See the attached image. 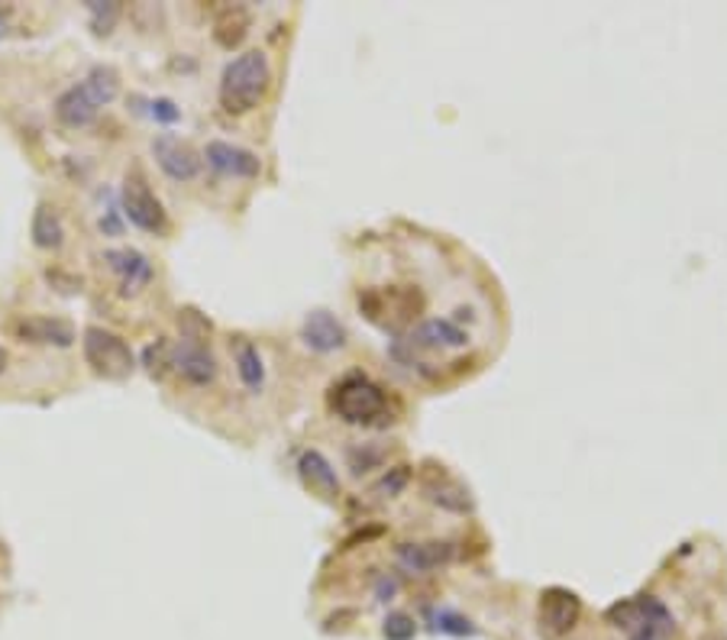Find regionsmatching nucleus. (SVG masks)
<instances>
[{"instance_id":"1","label":"nucleus","mask_w":727,"mask_h":640,"mask_svg":"<svg viewBox=\"0 0 727 640\" xmlns=\"http://www.w3.org/2000/svg\"><path fill=\"white\" fill-rule=\"evenodd\" d=\"M268 85H272V62L262 49H249L242 55H234L221 75V108L230 117L249 114L252 108H259Z\"/></svg>"},{"instance_id":"2","label":"nucleus","mask_w":727,"mask_h":640,"mask_svg":"<svg viewBox=\"0 0 727 640\" xmlns=\"http://www.w3.org/2000/svg\"><path fill=\"white\" fill-rule=\"evenodd\" d=\"M117 95H121V75L111 65H95L82 85H72L68 91L59 95L55 117L62 127H91L98 121L101 108H108Z\"/></svg>"},{"instance_id":"3","label":"nucleus","mask_w":727,"mask_h":640,"mask_svg":"<svg viewBox=\"0 0 727 640\" xmlns=\"http://www.w3.org/2000/svg\"><path fill=\"white\" fill-rule=\"evenodd\" d=\"M330 407L340 421L356 424V427H368L378 424L388 411V398L378 385L365 376H347L340 385H334L330 394Z\"/></svg>"},{"instance_id":"4","label":"nucleus","mask_w":727,"mask_h":640,"mask_svg":"<svg viewBox=\"0 0 727 640\" xmlns=\"http://www.w3.org/2000/svg\"><path fill=\"white\" fill-rule=\"evenodd\" d=\"M82 347H85V360L95 369V376H101L108 382L129 379L136 360H133V350H129V343L123 340L121 334L104 330V327H88Z\"/></svg>"},{"instance_id":"5","label":"nucleus","mask_w":727,"mask_h":640,"mask_svg":"<svg viewBox=\"0 0 727 640\" xmlns=\"http://www.w3.org/2000/svg\"><path fill=\"white\" fill-rule=\"evenodd\" d=\"M360 308L372 324L398 334L404 324L417 321V314L424 308V298H421L417 288H388V294L385 291H365V294H360Z\"/></svg>"},{"instance_id":"6","label":"nucleus","mask_w":727,"mask_h":640,"mask_svg":"<svg viewBox=\"0 0 727 640\" xmlns=\"http://www.w3.org/2000/svg\"><path fill=\"white\" fill-rule=\"evenodd\" d=\"M121 204H123V217L133 224V227H139V230H146V234H165V227H168V217H165V208H162V201L155 198V191L149 188V181H146V175L133 165L129 172H126V178H123V188H121Z\"/></svg>"},{"instance_id":"7","label":"nucleus","mask_w":727,"mask_h":640,"mask_svg":"<svg viewBox=\"0 0 727 640\" xmlns=\"http://www.w3.org/2000/svg\"><path fill=\"white\" fill-rule=\"evenodd\" d=\"M582 618V599L563 586H550L540 592V602H537V625H540V635L550 640L566 638Z\"/></svg>"},{"instance_id":"8","label":"nucleus","mask_w":727,"mask_h":640,"mask_svg":"<svg viewBox=\"0 0 727 640\" xmlns=\"http://www.w3.org/2000/svg\"><path fill=\"white\" fill-rule=\"evenodd\" d=\"M607 622L621 631H656V635H669L673 631V615L666 612V605L653 595H640V599H627L617 602L614 608H607Z\"/></svg>"},{"instance_id":"9","label":"nucleus","mask_w":727,"mask_h":640,"mask_svg":"<svg viewBox=\"0 0 727 640\" xmlns=\"http://www.w3.org/2000/svg\"><path fill=\"white\" fill-rule=\"evenodd\" d=\"M408 350H424V353H456L469 347V330L463 327L460 317H434L414 327L404 340Z\"/></svg>"},{"instance_id":"10","label":"nucleus","mask_w":727,"mask_h":640,"mask_svg":"<svg viewBox=\"0 0 727 640\" xmlns=\"http://www.w3.org/2000/svg\"><path fill=\"white\" fill-rule=\"evenodd\" d=\"M152 155H155V165L172 178V181H191L201 175V165L204 159L198 155V149L172 133H159L152 139Z\"/></svg>"},{"instance_id":"11","label":"nucleus","mask_w":727,"mask_h":640,"mask_svg":"<svg viewBox=\"0 0 727 640\" xmlns=\"http://www.w3.org/2000/svg\"><path fill=\"white\" fill-rule=\"evenodd\" d=\"M13 337L23 343L36 347H72L75 343V327L62 317H46V314H23L10 324Z\"/></svg>"},{"instance_id":"12","label":"nucleus","mask_w":727,"mask_h":640,"mask_svg":"<svg viewBox=\"0 0 727 640\" xmlns=\"http://www.w3.org/2000/svg\"><path fill=\"white\" fill-rule=\"evenodd\" d=\"M172 369L188 385H211L217 379V363L204 340H178L172 347Z\"/></svg>"},{"instance_id":"13","label":"nucleus","mask_w":727,"mask_h":640,"mask_svg":"<svg viewBox=\"0 0 727 640\" xmlns=\"http://www.w3.org/2000/svg\"><path fill=\"white\" fill-rule=\"evenodd\" d=\"M204 159L224 178H255L262 172V159L252 149H242L227 139H211L204 149Z\"/></svg>"},{"instance_id":"14","label":"nucleus","mask_w":727,"mask_h":640,"mask_svg":"<svg viewBox=\"0 0 727 640\" xmlns=\"http://www.w3.org/2000/svg\"><path fill=\"white\" fill-rule=\"evenodd\" d=\"M104 262H108L111 272L117 275L123 298H136V294H142V288H149V281H152V262H149L146 253H139V250H129V247H123V250H108V253H104Z\"/></svg>"},{"instance_id":"15","label":"nucleus","mask_w":727,"mask_h":640,"mask_svg":"<svg viewBox=\"0 0 727 640\" xmlns=\"http://www.w3.org/2000/svg\"><path fill=\"white\" fill-rule=\"evenodd\" d=\"M301 343L321 356L337 353L347 347V327L330 311H311L301 324Z\"/></svg>"},{"instance_id":"16","label":"nucleus","mask_w":727,"mask_h":640,"mask_svg":"<svg viewBox=\"0 0 727 640\" xmlns=\"http://www.w3.org/2000/svg\"><path fill=\"white\" fill-rule=\"evenodd\" d=\"M453 556V547L443 540H427V543H398L394 560L404 573L411 576H424L437 566H443Z\"/></svg>"},{"instance_id":"17","label":"nucleus","mask_w":727,"mask_h":640,"mask_svg":"<svg viewBox=\"0 0 727 640\" xmlns=\"http://www.w3.org/2000/svg\"><path fill=\"white\" fill-rule=\"evenodd\" d=\"M298 473H301V482L324 495V499H337L340 495V479H337V469L334 463L321 453V450H304L301 460H298Z\"/></svg>"},{"instance_id":"18","label":"nucleus","mask_w":727,"mask_h":640,"mask_svg":"<svg viewBox=\"0 0 727 640\" xmlns=\"http://www.w3.org/2000/svg\"><path fill=\"white\" fill-rule=\"evenodd\" d=\"M424 499H427L430 505H437V509L453 514H466L473 509L469 492H466L456 479H450L447 473H430V476L424 479Z\"/></svg>"},{"instance_id":"19","label":"nucleus","mask_w":727,"mask_h":640,"mask_svg":"<svg viewBox=\"0 0 727 640\" xmlns=\"http://www.w3.org/2000/svg\"><path fill=\"white\" fill-rule=\"evenodd\" d=\"M29 234H33V243H36L39 250H59V247L65 243V224H62L59 208L49 204V201H39L36 211H33V227H29Z\"/></svg>"},{"instance_id":"20","label":"nucleus","mask_w":727,"mask_h":640,"mask_svg":"<svg viewBox=\"0 0 727 640\" xmlns=\"http://www.w3.org/2000/svg\"><path fill=\"white\" fill-rule=\"evenodd\" d=\"M252 29V16L246 7H224L214 20V39L224 49H237Z\"/></svg>"},{"instance_id":"21","label":"nucleus","mask_w":727,"mask_h":640,"mask_svg":"<svg viewBox=\"0 0 727 640\" xmlns=\"http://www.w3.org/2000/svg\"><path fill=\"white\" fill-rule=\"evenodd\" d=\"M234 363H237V376L240 382L259 394L265 388V363H262V353L249 343V340H237V350H234Z\"/></svg>"},{"instance_id":"22","label":"nucleus","mask_w":727,"mask_h":640,"mask_svg":"<svg viewBox=\"0 0 727 640\" xmlns=\"http://www.w3.org/2000/svg\"><path fill=\"white\" fill-rule=\"evenodd\" d=\"M88 13H91V29H95L98 36H111L114 26H117V20H121L123 7L121 3H114V0H108V3H101V0H88Z\"/></svg>"},{"instance_id":"23","label":"nucleus","mask_w":727,"mask_h":640,"mask_svg":"<svg viewBox=\"0 0 727 640\" xmlns=\"http://www.w3.org/2000/svg\"><path fill=\"white\" fill-rule=\"evenodd\" d=\"M434 622H437V631L453 635V638H476V635H479V628H476L466 615H460V612H453V608H440V612L434 615Z\"/></svg>"},{"instance_id":"24","label":"nucleus","mask_w":727,"mask_h":640,"mask_svg":"<svg viewBox=\"0 0 727 640\" xmlns=\"http://www.w3.org/2000/svg\"><path fill=\"white\" fill-rule=\"evenodd\" d=\"M142 366L152 379H162L172 369V347L165 340H155L142 350Z\"/></svg>"},{"instance_id":"25","label":"nucleus","mask_w":727,"mask_h":640,"mask_svg":"<svg viewBox=\"0 0 727 640\" xmlns=\"http://www.w3.org/2000/svg\"><path fill=\"white\" fill-rule=\"evenodd\" d=\"M417 635V622L404 612H391L381 625V638L385 640H414Z\"/></svg>"},{"instance_id":"26","label":"nucleus","mask_w":727,"mask_h":640,"mask_svg":"<svg viewBox=\"0 0 727 640\" xmlns=\"http://www.w3.org/2000/svg\"><path fill=\"white\" fill-rule=\"evenodd\" d=\"M408 482H411L408 466H394V469H388V473L381 476V482L375 486V495H381V499H394V495H401V492L408 489Z\"/></svg>"},{"instance_id":"27","label":"nucleus","mask_w":727,"mask_h":640,"mask_svg":"<svg viewBox=\"0 0 727 640\" xmlns=\"http://www.w3.org/2000/svg\"><path fill=\"white\" fill-rule=\"evenodd\" d=\"M149 117L162 127H172L181 121V108L172 98H155V101H149Z\"/></svg>"},{"instance_id":"28","label":"nucleus","mask_w":727,"mask_h":640,"mask_svg":"<svg viewBox=\"0 0 727 640\" xmlns=\"http://www.w3.org/2000/svg\"><path fill=\"white\" fill-rule=\"evenodd\" d=\"M375 463H381V450H350V466H353V476H363L368 473Z\"/></svg>"},{"instance_id":"29","label":"nucleus","mask_w":727,"mask_h":640,"mask_svg":"<svg viewBox=\"0 0 727 640\" xmlns=\"http://www.w3.org/2000/svg\"><path fill=\"white\" fill-rule=\"evenodd\" d=\"M401 592V582L391 573H378L375 576V602H391Z\"/></svg>"},{"instance_id":"30","label":"nucleus","mask_w":727,"mask_h":640,"mask_svg":"<svg viewBox=\"0 0 727 640\" xmlns=\"http://www.w3.org/2000/svg\"><path fill=\"white\" fill-rule=\"evenodd\" d=\"M630 640H663V635H656V631H637Z\"/></svg>"},{"instance_id":"31","label":"nucleus","mask_w":727,"mask_h":640,"mask_svg":"<svg viewBox=\"0 0 727 640\" xmlns=\"http://www.w3.org/2000/svg\"><path fill=\"white\" fill-rule=\"evenodd\" d=\"M7 36V20H3V13H0V39Z\"/></svg>"},{"instance_id":"32","label":"nucleus","mask_w":727,"mask_h":640,"mask_svg":"<svg viewBox=\"0 0 727 640\" xmlns=\"http://www.w3.org/2000/svg\"><path fill=\"white\" fill-rule=\"evenodd\" d=\"M3 369H7V353L0 350V373H3Z\"/></svg>"}]
</instances>
